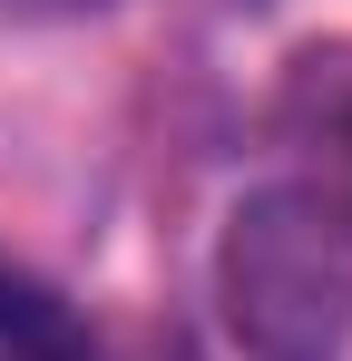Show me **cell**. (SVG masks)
Instances as JSON below:
<instances>
[{
	"instance_id": "6da1fadb",
	"label": "cell",
	"mask_w": 352,
	"mask_h": 361,
	"mask_svg": "<svg viewBox=\"0 0 352 361\" xmlns=\"http://www.w3.org/2000/svg\"><path fill=\"white\" fill-rule=\"evenodd\" d=\"M216 302L245 361H343L352 342V185H254L216 235Z\"/></svg>"
},
{
	"instance_id": "7a4b0ae2",
	"label": "cell",
	"mask_w": 352,
	"mask_h": 361,
	"mask_svg": "<svg viewBox=\"0 0 352 361\" xmlns=\"http://www.w3.org/2000/svg\"><path fill=\"white\" fill-rule=\"evenodd\" d=\"M0 332H10L30 361H78L69 322H59V302H49V293H30L20 274H0Z\"/></svg>"
},
{
	"instance_id": "3957f363",
	"label": "cell",
	"mask_w": 352,
	"mask_h": 361,
	"mask_svg": "<svg viewBox=\"0 0 352 361\" xmlns=\"http://www.w3.org/2000/svg\"><path fill=\"white\" fill-rule=\"evenodd\" d=\"M0 10H20V20H69V10H98V0H0Z\"/></svg>"
}]
</instances>
